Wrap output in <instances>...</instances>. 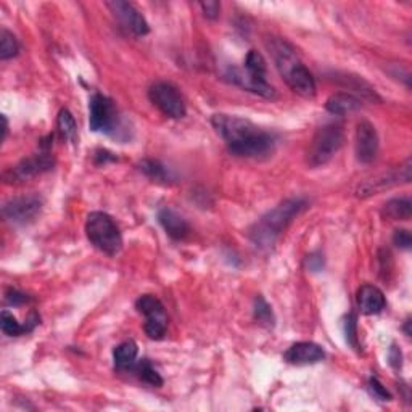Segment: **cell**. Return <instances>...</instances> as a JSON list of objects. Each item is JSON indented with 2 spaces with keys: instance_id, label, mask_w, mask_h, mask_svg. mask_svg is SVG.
I'll use <instances>...</instances> for the list:
<instances>
[{
  "instance_id": "6da1fadb",
  "label": "cell",
  "mask_w": 412,
  "mask_h": 412,
  "mask_svg": "<svg viewBox=\"0 0 412 412\" xmlns=\"http://www.w3.org/2000/svg\"><path fill=\"white\" fill-rule=\"evenodd\" d=\"M213 127L227 144V149L232 155L245 158H259L273 154L275 139L256 124L230 115H214L211 118Z\"/></svg>"
},
{
  "instance_id": "7a4b0ae2",
  "label": "cell",
  "mask_w": 412,
  "mask_h": 412,
  "mask_svg": "<svg viewBox=\"0 0 412 412\" xmlns=\"http://www.w3.org/2000/svg\"><path fill=\"white\" fill-rule=\"evenodd\" d=\"M266 47L273 55L280 76L285 79L293 92L304 99H313L316 95V81L308 68L298 58L296 50L280 37L268 39Z\"/></svg>"
},
{
  "instance_id": "3957f363",
  "label": "cell",
  "mask_w": 412,
  "mask_h": 412,
  "mask_svg": "<svg viewBox=\"0 0 412 412\" xmlns=\"http://www.w3.org/2000/svg\"><path fill=\"white\" fill-rule=\"evenodd\" d=\"M304 208L306 201L301 199H290L275 206L273 211L264 214L261 219L250 229V240L258 250H273L280 234L289 227V224L296 218Z\"/></svg>"
},
{
  "instance_id": "277c9868",
  "label": "cell",
  "mask_w": 412,
  "mask_h": 412,
  "mask_svg": "<svg viewBox=\"0 0 412 412\" xmlns=\"http://www.w3.org/2000/svg\"><path fill=\"white\" fill-rule=\"evenodd\" d=\"M266 75L268 66L263 55L256 50H250L245 58V70L230 68L225 76L242 89L250 90V92L261 95L264 99H274L275 89L266 81Z\"/></svg>"
},
{
  "instance_id": "5b68a950",
  "label": "cell",
  "mask_w": 412,
  "mask_h": 412,
  "mask_svg": "<svg viewBox=\"0 0 412 412\" xmlns=\"http://www.w3.org/2000/svg\"><path fill=\"white\" fill-rule=\"evenodd\" d=\"M86 235L90 244L108 256H116L123 248V237L116 223L106 213L94 211L87 216Z\"/></svg>"
},
{
  "instance_id": "8992f818",
  "label": "cell",
  "mask_w": 412,
  "mask_h": 412,
  "mask_svg": "<svg viewBox=\"0 0 412 412\" xmlns=\"http://www.w3.org/2000/svg\"><path fill=\"white\" fill-rule=\"evenodd\" d=\"M343 142H345V134H343V129L340 126L327 124V126L318 129L306 154L308 165L311 168L327 165L338 154V150L343 146Z\"/></svg>"
},
{
  "instance_id": "52a82bcc",
  "label": "cell",
  "mask_w": 412,
  "mask_h": 412,
  "mask_svg": "<svg viewBox=\"0 0 412 412\" xmlns=\"http://www.w3.org/2000/svg\"><path fill=\"white\" fill-rule=\"evenodd\" d=\"M89 126L94 132L116 135L120 131V113L115 101L105 95L95 94L89 104Z\"/></svg>"
},
{
  "instance_id": "ba28073f",
  "label": "cell",
  "mask_w": 412,
  "mask_h": 412,
  "mask_svg": "<svg viewBox=\"0 0 412 412\" xmlns=\"http://www.w3.org/2000/svg\"><path fill=\"white\" fill-rule=\"evenodd\" d=\"M135 308L145 316V334L151 340L165 338L168 330V316L163 303L154 295H142L135 301Z\"/></svg>"
},
{
  "instance_id": "9c48e42d",
  "label": "cell",
  "mask_w": 412,
  "mask_h": 412,
  "mask_svg": "<svg viewBox=\"0 0 412 412\" xmlns=\"http://www.w3.org/2000/svg\"><path fill=\"white\" fill-rule=\"evenodd\" d=\"M149 97L156 108L173 120H180L185 116V108L182 95L169 82H155L149 90Z\"/></svg>"
},
{
  "instance_id": "30bf717a",
  "label": "cell",
  "mask_w": 412,
  "mask_h": 412,
  "mask_svg": "<svg viewBox=\"0 0 412 412\" xmlns=\"http://www.w3.org/2000/svg\"><path fill=\"white\" fill-rule=\"evenodd\" d=\"M42 210V199L36 194L15 196L4 203L2 214L13 224H27Z\"/></svg>"
},
{
  "instance_id": "8fae6325",
  "label": "cell",
  "mask_w": 412,
  "mask_h": 412,
  "mask_svg": "<svg viewBox=\"0 0 412 412\" xmlns=\"http://www.w3.org/2000/svg\"><path fill=\"white\" fill-rule=\"evenodd\" d=\"M55 166V158L50 154H39L27 156L25 160H21L15 168L8 169L7 173L4 174L5 182L8 184H16V182H25L27 179H32L39 176V174H44L54 169Z\"/></svg>"
},
{
  "instance_id": "7c38bea8",
  "label": "cell",
  "mask_w": 412,
  "mask_h": 412,
  "mask_svg": "<svg viewBox=\"0 0 412 412\" xmlns=\"http://www.w3.org/2000/svg\"><path fill=\"white\" fill-rule=\"evenodd\" d=\"M106 7L110 8L113 16L120 21V25L127 32L137 37L149 34V23L145 21L144 15L132 4L124 2V0H113V2H106Z\"/></svg>"
},
{
  "instance_id": "4fadbf2b",
  "label": "cell",
  "mask_w": 412,
  "mask_h": 412,
  "mask_svg": "<svg viewBox=\"0 0 412 412\" xmlns=\"http://www.w3.org/2000/svg\"><path fill=\"white\" fill-rule=\"evenodd\" d=\"M379 154V135L369 121H361L356 127V158L369 165Z\"/></svg>"
},
{
  "instance_id": "5bb4252c",
  "label": "cell",
  "mask_w": 412,
  "mask_h": 412,
  "mask_svg": "<svg viewBox=\"0 0 412 412\" xmlns=\"http://www.w3.org/2000/svg\"><path fill=\"white\" fill-rule=\"evenodd\" d=\"M411 180V160H406L404 165L399 168L398 173L382 174L379 177L366 180L363 185H359L358 195L359 196H370L375 195L377 192L385 190L392 185H397L399 182H409Z\"/></svg>"
},
{
  "instance_id": "9a60e30c",
  "label": "cell",
  "mask_w": 412,
  "mask_h": 412,
  "mask_svg": "<svg viewBox=\"0 0 412 412\" xmlns=\"http://www.w3.org/2000/svg\"><path fill=\"white\" fill-rule=\"evenodd\" d=\"M325 358V351L318 343L300 342L292 345L284 354V359L293 366L318 364Z\"/></svg>"
},
{
  "instance_id": "2e32d148",
  "label": "cell",
  "mask_w": 412,
  "mask_h": 412,
  "mask_svg": "<svg viewBox=\"0 0 412 412\" xmlns=\"http://www.w3.org/2000/svg\"><path fill=\"white\" fill-rule=\"evenodd\" d=\"M385 295H383V292L379 287L366 284L358 290V306L361 313L368 316L379 314L385 309Z\"/></svg>"
},
{
  "instance_id": "e0dca14e",
  "label": "cell",
  "mask_w": 412,
  "mask_h": 412,
  "mask_svg": "<svg viewBox=\"0 0 412 412\" xmlns=\"http://www.w3.org/2000/svg\"><path fill=\"white\" fill-rule=\"evenodd\" d=\"M158 221L166 230V234L174 240H184L190 234V225L185 219L171 208H163L158 213Z\"/></svg>"
},
{
  "instance_id": "ac0fdd59",
  "label": "cell",
  "mask_w": 412,
  "mask_h": 412,
  "mask_svg": "<svg viewBox=\"0 0 412 412\" xmlns=\"http://www.w3.org/2000/svg\"><path fill=\"white\" fill-rule=\"evenodd\" d=\"M325 108L329 110L332 115H340V116L349 115V113H354L361 108V100L351 94L338 92V94L330 95L325 104Z\"/></svg>"
},
{
  "instance_id": "d6986e66",
  "label": "cell",
  "mask_w": 412,
  "mask_h": 412,
  "mask_svg": "<svg viewBox=\"0 0 412 412\" xmlns=\"http://www.w3.org/2000/svg\"><path fill=\"white\" fill-rule=\"evenodd\" d=\"M137 343L134 340H127L123 342L121 345H118L113 351V359H115V366L116 369L120 370H127L132 369L135 366V359H137Z\"/></svg>"
},
{
  "instance_id": "ffe728a7",
  "label": "cell",
  "mask_w": 412,
  "mask_h": 412,
  "mask_svg": "<svg viewBox=\"0 0 412 412\" xmlns=\"http://www.w3.org/2000/svg\"><path fill=\"white\" fill-rule=\"evenodd\" d=\"M382 214L393 221H408L412 214V203L409 199H393L385 203Z\"/></svg>"
},
{
  "instance_id": "44dd1931",
  "label": "cell",
  "mask_w": 412,
  "mask_h": 412,
  "mask_svg": "<svg viewBox=\"0 0 412 412\" xmlns=\"http://www.w3.org/2000/svg\"><path fill=\"white\" fill-rule=\"evenodd\" d=\"M56 124H58L60 132L68 140V142H71V144L77 142V124H76L75 116H73L70 113V110L63 108L58 113V120H56Z\"/></svg>"
},
{
  "instance_id": "7402d4cb",
  "label": "cell",
  "mask_w": 412,
  "mask_h": 412,
  "mask_svg": "<svg viewBox=\"0 0 412 412\" xmlns=\"http://www.w3.org/2000/svg\"><path fill=\"white\" fill-rule=\"evenodd\" d=\"M20 44L13 34L7 30L0 31V60H10L18 55Z\"/></svg>"
},
{
  "instance_id": "603a6c76",
  "label": "cell",
  "mask_w": 412,
  "mask_h": 412,
  "mask_svg": "<svg viewBox=\"0 0 412 412\" xmlns=\"http://www.w3.org/2000/svg\"><path fill=\"white\" fill-rule=\"evenodd\" d=\"M134 368H135V372H137L139 379L142 382L149 383V385H151V387H161L163 385L161 375L158 374L156 369L149 363V361H142V363L135 364Z\"/></svg>"
},
{
  "instance_id": "cb8c5ba5",
  "label": "cell",
  "mask_w": 412,
  "mask_h": 412,
  "mask_svg": "<svg viewBox=\"0 0 412 412\" xmlns=\"http://www.w3.org/2000/svg\"><path fill=\"white\" fill-rule=\"evenodd\" d=\"M0 327H2V332L8 337H20L23 334H27L26 325H21L16 318L8 311H2L0 314Z\"/></svg>"
},
{
  "instance_id": "d4e9b609",
  "label": "cell",
  "mask_w": 412,
  "mask_h": 412,
  "mask_svg": "<svg viewBox=\"0 0 412 412\" xmlns=\"http://www.w3.org/2000/svg\"><path fill=\"white\" fill-rule=\"evenodd\" d=\"M140 171L150 179L156 180V182H166V180H169V173L166 171V168L161 163L154 160H145L140 163Z\"/></svg>"
},
{
  "instance_id": "484cf974",
  "label": "cell",
  "mask_w": 412,
  "mask_h": 412,
  "mask_svg": "<svg viewBox=\"0 0 412 412\" xmlns=\"http://www.w3.org/2000/svg\"><path fill=\"white\" fill-rule=\"evenodd\" d=\"M255 319L259 324L266 327H274V314L269 304L266 303L263 296H258L255 300Z\"/></svg>"
},
{
  "instance_id": "4316f807",
  "label": "cell",
  "mask_w": 412,
  "mask_h": 412,
  "mask_svg": "<svg viewBox=\"0 0 412 412\" xmlns=\"http://www.w3.org/2000/svg\"><path fill=\"white\" fill-rule=\"evenodd\" d=\"M345 335L348 345H351L354 349L359 351V342H358V324H356V316L349 314L345 320Z\"/></svg>"
},
{
  "instance_id": "83f0119b",
  "label": "cell",
  "mask_w": 412,
  "mask_h": 412,
  "mask_svg": "<svg viewBox=\"0 0 412 412\" xmlns=\"http://www.w3.org/2000/svg\"><path fill=\"white\" fill-rule=\"evenodd\" d=\"M369 393L375 399H379V401H390L392 399L390 392H388L379 380L374 379V377H372V379L369 380Z\"/></svg>"
},
{
  "instance_id": "f1b7e54d",
  "label": "cell",
  "mask_w": 412,
  "mask_h": 412,
  "mask_svg": "<svg viewBox=\"0 0 412 412\" xmlns=\"http://www.w3.org/2000/svg\"><path fill=\"white\" fill-rule=\"evenodd\" d=\"M393 242H394V245L403 248V250H409L411 245H412L411 232L406 229H398L393 235Z\"/></svg>"
},
{
  "instance_id": "f546056e",
  "label": "cell",
  "mask_w": 412,
  "mask_h": 412,
  "mask_svg": "<svg viewBox=\"0 0 412 412\" xmlns=\"http://www.w3.org/2000/svg\"><path fill=\"white\" fill-rule=\"evenodd\" d=\"M200 7L206 18H210V20H216L219 16V11H221V4L216 2V0H206V2H201Z\"/></svg>"
},
{
  "instance_id": "4dcf8cb0",
  "label": "cell",
  "mask_w": 412,
  "mask_h": 412,
  "mask_svg": "<svg viewBox=\"0 0 412 412\" xmlns=\"http://www.w3.org/2000/svg\"><path fill=\"white\" fill-rule=\"evenodd\" d=\"M7 301L10 304H13V306H20V304H25L30 301V296L25 295V293H21L18 290H10L7 293Z\"/></svg>"
},
{
  "instance_id": "1f68e13d",
  "label": "cell",
  "mask_w": 412,
  "mask_h": 412,
  "mask_svg": "<svg viewBox=\"0 0 412 412\" xmlns=\"http://www.w3.org/2000/svg\"><path fill=\"white\" fill-rule=\"evenodd\" d=\"M306 266L308 269L314 270V273H318V270H320L324 268V259L320 255H311L306 258Z\"/></svg>"
},
{
  "instance_id": "d6a6232c",
  "label": "cell",
  "mask_w": 412,
  "mask_h": 412,
  "mask_svg": "<svg viewBox=\"0 0 412 412\" xmlns=\"http://www.w3.org/2000/svg\"><path fill=\"white\" fill-rule=\"evenodd\" d=\"M401 359H403V356H401V351H399V348L392 347V349H390V363H392V366L394 369L401 368Z\"/></svg>"
},
{
  "instance_id": "836d02e7",
  "label": "cell",
  "mask_w": 412,
  "mask_h": 412,
  "mask_svg": "<svg viewBox=\"0 0 412 412\" xmlns=\"http://www.w3.org/2000/svg\"><path fill=\"white\" fill-rule=\"evenodd\" d=\"M2 123H4V127H2V140H5V137H7V134H8V121H7V118H5V115H2Z\"/></svg>"
},
{
  "instance_id": "e575fe53",
  "label": "cell",
  "mask_w": 412,
  "mask_h": 412,
  "mask_svg": "<svg viewBox=\"0 0 412 412\" xmlns=\"http://www.w3.org/2000/svg\"><path fill=\"white\" fill-rule=\"evenodd\" d=\"M409 324H411V320L408 319L406 320V325H404V330H406V335L408 337H411V330H409Z\"/></svg>"
}]
</instances>
